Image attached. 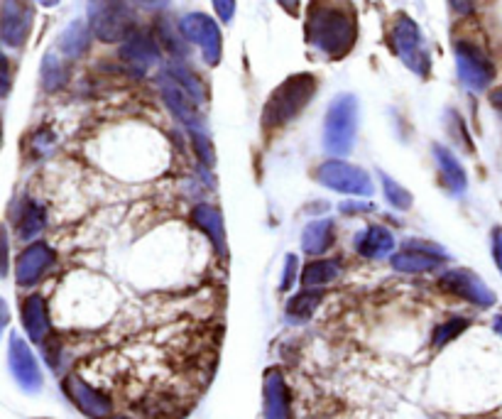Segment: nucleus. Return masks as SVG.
Returning a JSON list of instances; mask_svg holds the SVG:
<instances>
[{"label":"nucleus","mask_w":502,"mask_h":419,"mask_svg":"<svg viewBox=\"0 0 502 419\" xmlns=\"http://www.w3.org/2000/svg\"><path fill=\"white\" fill-rule=\"evenodd\" d=\"M64 390H67V395L71 397V403L77 405L79 410L84 412V414H88V417L106 419L113 412L111 397L98 393L96 387L88 386L81 377H67V380H64Z\"/></svg>","instance_id":"ddd939ff"},{"label":"nucleus","mask_w":502,"mask_h":419,"mask_svg":"<svg viewBox=\"0 0 502 419\" xmlns=\"http://www.w3.org/2000/svg\"><path fill=\"white\" fill-rule=\"evenodd\" d=\"M446 260V253H443L439 246L434 243H419V240H412L407 243V248L392 256V267L400 270V273H432L436 267L442 265Z\"/></svg>","instance_id":"9b49d317"},{"label":"nucleus","mask_w":502,"mask_h":419,"mask_svg":"<svg viewBox=\"0 0 502 419\" xmlns=\"http://www.w3.org/2000/svg\"><path fill=\"white\" fill-rule=\"evenodd\" d=\"M319 302H321V292H302L297 297H292L290 304H287V314L292 319H297V321H307L311 314H314V309L319 307Z\"/></svg>","instance_id":"bb28decb"},{"label":"nucleus","mask_w":502,"mask_h":419,"mask_svg":"<svg viewBox=\"0 0 502 419\" xmlns=\"http://www.w3.org/2000/svg\"><path fill=\"white\" fill-rule=\"evenodd\" d=\"M137 3H143V5H150V8H154V5H163V3H167V0H137Z\"/></svg>","instance_id":"e433bc0d"},{"label":"nucleus","mask_w":502,"mask_h":419,"mask_svg":"<svg viewBox=\"0 0 502 419\" xmlns=\"http://www.w3.org/2000/svg\"><path fill=\"white\" fill-rule=\"evenodd\" d=\"M316 182L326 189L350 194V197H370L373 194V180L366 170L343 160H329L316 170Z\"/></svg>","instance_id":"423d86ee"},{"label":"nucleus","mask_w":502,"mask_h":419,"mask_svg":"<svg viewBox=\"0 0 502 419\" xmlns=\"http://www.w3.org/2000/svg\"><path fill=\"white\" fill-rule=\"evenodd\" d=\"M490 103H493L495 111L502 113V86H497V88H493V91H490Z\"/></svg>","instance_id":"72a5a7b5"},{"label":"nucleus","mask_w":502,"mask_h":419,"mask_svg":"<svg viewBox=\"0 0 502 419\" xmlns=\"http://www.w3.org/2000/svg\"><path fill=\"white\" fill-rule=\"evenodd\" d=\"M439 284H442L446 292H451V294H456L460 300L470 302V304H476V307H490V304H495L493 290H488L486 283H483L476 273H470V270H451V273H443Z\"/></svg>","instance_id":"9d476101"},{"label":"nucleus","mask_w":502,"mask_h":419,"mask_svg":"<svg viewBox=\"0 0 502 419\" xmlns=\"http://www.w3.org/2000/svg\"><path fill=\"white\" fill-rule=\"evenodd\" d=\"M88 23L103 42L128 40L135 30V20L126 0H88Z\"/></svg>","instance_id":"7ed1b4c3"},{"label":"nucleus","mask_w":502,"mask_h":419,"mask_svg":"<svg viewBox=\"0 0 502 419\" xmlns=\"http://www.w3.org/2000/svg\"><path fill=\"white\" fill-rule=\"evenodd\" d=\"M294 275H297V257H287V267H284V280H282V290H290L294 283Z\"/></svg>","instance_id":"2f4dec72"},{"label":"nucleus","mask_w":502,"mask_h":419,"mask_svg":"<svg viewBox=\"0 0 502 419\" xmlns=\"http://www.w3.org/2000/svg\"><path fill=\"white\" fill-rule=\"evenodd\" d=\"M316 94V77L311 74H294L287 81H282L267 98L263 111V128L277 130L297 118L307 108V103Z\"/></svg>","instance_id":"f03ea898"},{"label":"nucleus","mask_w":502,"mask_h":419,"mask_svg":"<svg viewBox=\"0 0 502 419\" xmlns=\"http://www.w3.org/2000/svg\"><path fill=\"white\" fill-rule=\"evenodd\" d=\"M88 44H91V34H88V27H86V23H81V20H74L60 37V50L69 60L81 57V54L88 50Z\"/></svg>","instance_id":"5701e85b"},{"label":"nucleus","mask_w":502,"mask_h":419,"mask_svg":"<svg viewBox=\"0 0 502 419\" xmlns=\"http://www.w3.org/2000/svg\"><path fill=\"white\" fill-rule=\"evenodd\" d=\"M33 30V8L23 0H3V42L23 47Z\"/></svg>","instance_id":"4468645a"},{"label":"nucleus","mask_w":502,"mask_h":419,"mask_svg":"<svg viewBox=\"0 0 502 419\" xmlns=\"http://www.w3.org/2000/svg\"><path fill=\"white\" fill-rule=\"evenodd\" d=\"M392 248H395V236L383 226H367L366 231L356 236L358 256L367 257V260L390 256Z\"/></svg>","instance_id":"a211bd4d"},{"label":"nucleus","mask_w":502,"mask_h":419,"mask_svg":"<svg viewBox=\"0 0 502 419\" xmlns=\"http://www.w3.org/2000/svg\"><path fill=\"white\" fill-rule=\"evenodd\" d=\"M265 419H292L290 390L280 370H267L265 376Z\"/></svg>","instance_id":"f3484780"},{"label":"nucleus","mask_w":502,"mask_h":419,"mask_svg":"<svg viewBox=\"0 0 502 419\" xmlns=\"http://www.w3.org/2000/svg\"><path fill=\"white\" fill-rule=\"evenodd\" d=\"M44 228V209L37 201H25L20 219H17V236L23 240H33Z\"/></svg>","instance_id":"b1692460"},{"label":"nucleus","mask_w":502,"mask_h":419,"mask_svg":"<svg viewBox=\"0 0 502 419\" xmlns=\"http://www.w3.org/2000/svg\"><path fill=\"white\" fill-rule=\"evenodd\" d=\"M392 47L397 51V57L404 61V67L412 69L419 77H426L432 69V57L424 47L419 25L407 15H400L392 27Z\"/></svg>","instance_id":"39448f33"},{"label":"nucleus","mask_w":502,"mask_h":419,"mask_svg":"<svg viewBox=\"0 0 502 419\" xmlns=\"http://www.w3.org/2000/svg\"><path fill=\"white\" fill-rule=\"evenodd\" d=\"M356 120L358 103L350 94L339 96L326 113L324 126V145L331 154H346L356 140Z\"/></svg>","instance_id":"20e7f679"},{"label":"nucleus","mask_w":502,"mask_h":419,"mask_svg":"<svg viewBox=\"0 0 502 419\" xmlns=\"http://www.w3.org/2000/svg\"><path fill=\"white\" fill-rule=\"evenodd\" d=\"M69 79V69L67 64H61L60 57L54 54H47L42 64V84L47 91H57L61 86L67 84Z\"/></svg>","instance_id":"a878e982"},{"label":"nucleus","mask_w":502,"mask_h":419,"mask_svg":"<svg viewBox=\"0 0 502 419\" xmlns=\"http://www.w3.org/2000/svg\"><path fill=\"white\" fill-rule=\"evenodd\" d=\"M54 263V250L47 243H34L17 257V283L34 284Z\"/></svg>","instance_id":"dca6fc26"},{"label":"nucleus","mask_w":502,"mask_h":419,"mask_svg":"<svg viewBox=\"0 0 502 419\" xmlns=\"http://www.w3.org/2000/svg\"><path fill=\"white\" fill-rule=\"evenodd\" d=\"M211 3L223 23H230V20H233V15H236V0H211Z\"/></svg>","instance_id":"7c9ffc66"},{"label":"nucleus","mask_w":502,"mask_h":419,"mask_svg":"<svg viewBox=\"0 0 502 419\" xmlns=\"http://www.w3.org/2000/svg\"><path fill=\"white\" fill-rule=\"evenodd\" d=\"M120 57L128 64L135 74H145L147 69L153 67L157 57H160V42L157 37L143 30H133L128 40H123V50Z\"/></svg>","instance_id":"f8f14e48"},{"label":"nucleus","mask_w":502,"mask_h":419,"mask_svg":"<svg viewBox=\"0 0 502 419\" xmlns=\"http://www.w3.org/2000/svg\"><path fill=\"white\" fill-rule=\"evenodd\" d=\"M160 91H163V98L167 101L172 113L187 126L191 137L206 135L204 118H201V113H199V106H201V103L196 101L194 96L189 94L187 88L179 84L177 77L172 74L170 69L160 74Z\"/></svg>","instance_id":"0eeeda50"},{"label":"nucleus","mask_w":502,"mask_h":419,"mask_svg":"<svg viewBox=\"0 0 502 419\" xmlns=\"http://www.w3.org/2000/svg\"><path fill=\"white\" fill-rule=\"evenodd\" d=\"M10 368L15 373L17 383L25 387V390H37L42 387V376L37 368V360H34L33 351L27 349V343L20 336L10 339Z\"/></svg>","instance_id":"2eb2a0df"},{"label":"nucleus","mask_w":502,"mask_h":419,"mask_svg":"<svg viewBox=\"0 0 502 419\" xmlns=\"http://www.w3.org/2000/svg\"><path fill=\"white\" fill-rule=\"evenodd\" d=\"M280 3L282 8L287 10L290 15H297V10H299V0H277Z\"/></svg>","instance_id":"f704fd0d"},{"label":"nucleus","mask_w":502,"mask_h":419,"mask_svg":"<svg viewBox=\"0 0 502 419\" xmlns=\"http://www.w3.org/2000/svg\"><path fill=\"white\" fill-rule=\"evenodd\" d=\"M380 180H383L385 197H387V201H390L395 209L404 211V209H409V206H412V194H409L407 189L402 187L400 182H395L392 177H387V174H380Z\"/></svg>","instance_id":"cd10ccee"},{"label":"nucleus","mask_w":502,"mask_h":419,"mask_svg":"<svg viewBox=\"0 0 502 419\" xmlns=\"http://www.w3.org/2000/svg\"><path fill=\"white\" fill-rule=\"evenodd\" d=\"M60 0H40V5H44V8H54Z\"/></svg>","instance_id":"4c0bfd02"},{"label":"nucleus","mask_w":502,"mask_h":419,"mask_svg":"<svg viewBox=\"0 0 502 419\" xmlns=\"http://www.w3.org/2000/svg\"><path fill=\"white\" fill-rule=\"evenodd\" d=\"M434 157H436V167H439V174H442V182L446 184V189L451 194H463L466 187H469V177H466V170L460 167V163L453 157V153L449 147L434 145Z\"/></svg>","instance_id":"6ab92c4d"},{"label":"nucleus","mask_w":502,"mask_h":419,"mask_svg":"<svg viewBox=\"0 0 502 419\" xmlns=\"http://www.w3.org/2000/svg\"><path fill=\"white\" fill-rule=\"evenodd\" d=\"M340 275V263L339 260H314L304 267V275H302V283L304 287H319V284H326L336 280Z\"/></svg>","instance_id":"393cba45"},{"label":"nucleus","mask_w":502,"mask_h":419,"mask_svg":"<svg viewBox=\"0 0 502 419\" xmlns=\"http://www.w3.org/2000/svg\"><path fill=\"white\" fill-rule=\"evenodd\" d=\"M493 257L495 265L502 273V228H495L493 231Z\"/></svg>","instance_id":"473e14b6"},{"label":"nucleus","mask_w":502,"mask_h":419,"mask_svg":"<svg viewBox=\"0 0 502 419\" xmlns=\"http://www.w3.org/2000/svg\"><path fill=\"white\" fill-rule=\"evenodd\" d=\"M333 221L331 219H319V221H311L302 233V248L309 256H321L326 250L333 246Z\"/></svg>","instance_id":"4be33fe9"},{"label":"nucleus","mask_w":502,"mask_h":419,"mask_svg":"<svg viewBox=\"0 0 502 419\" xmlns=\"http://www.w3.org/2000/svg\"><path fill=\"white\" fill-rule=\"evenodd\" d=\"M194 223L211 238L221 257H226V226H223L221 211L209 204H199L194 209Z\"/></svg>","instance_id":"412c9836"},{"label":"nucleus","mask_w":502,"mask_h":419,"mask_svg":"<svg viewBox=\"0 0 502 419\" xmlns=\"http://www.w3.org/2000/svg\"><path fill=\"white\" fill-rule=\"evenodd\" d=\"M469 326V321L466 319H451V321H446V324H442L439 329L434 331V346L439 349V346H443V343H449L451 339H456V336L463 331Z\"/></svg>","instance_id":"c85d7f7f"},{"label":"nucleus","mask_w":502,"mask_h":419,"mask_svg":"<svg viewBox=\"0 0 502 419\" xmlns=\"http://www.w3.org/2000/svg\"><path fill=\"white\" fill-rule=\"evenodd\" d=\"M356 10L346 0H311L307 40L331 60L346 57L356 44Z\"/></svg>","instance_id":"f257e3e1"},{"label":"nucleus","mask_w":502,"mask_h":419,"mask_svg":"<svg viewBox=\"0 0 502 419\" xmlns=\"http://www.w3.org/2000/svg\"><path fill=\"white\" fill-rule=\"evenodd\" d=\"M453 10H459V13H469L470 10V0H451Z\"/></svg>","instance_id":"c9c22d12"},{"label":"nucleus","mask_w":502,"mask_h":419,"mask_svg":"<svg viewBox=\"0 0 502 419\" xmlns=\"http://www.w3.org/2000/svg\"><path fill=\"white\" fill-rule=\"evenodd\" d=\"M179 30H181V34L187 37L189 42L199 44V50L204 54L209 67H216L221 61V30H218V25L213 23L211 17L204 15V13H189V15L181 17Z\"/></svg>","instance_id":"6e6552de"},{"label":"nucleus","mask_w":502,"mask_h":419,"mask_svg":"<svg viewBox=\"0 0 502 419\" xmlns=\"http://www.w3.org/2000/svg\"><path fill=\"white\" fill-rule=\"evenodd\" d=\"M157 42L164 44L172 54H184V44L179 42V37H174L170 20H160L157 23Z\"/></svg>","instance_id":"c756f323"},{"label":"nucleus","mask_w":502,"mask_h":419,"mask_svg":"<svg viewBox=\"0 0 502 419\" xmlns=\"http://www.w3.org/2000/svg\"><path fill=\"white\" fill-rule=\"evenodd\" d=\"M456 69L463 84L473 91H483L495 79V67L486 51L470 42H456Z\"/></svg>","instance_id":"1a4fd4ad"},{"label":"nucleus","mask_w":502,"mask_h":419,"mask_svg":"<svg viewBox=\"0 0 502 419\" xmlns=\"http://www.w3.org/2000/svg\"><path fill=\"white\" fill-rule=\"evenodd\" d=\"M495 331H497V334L502 336V314L497 319H495Z\"/></svg>","instance_id":"58836bf2"},{"label":"nucleus","mask_w":502,"mask_h":419,"mask_svg":"<svg viewBox=\"0 0 502 419\" xmlns=\"http://www.w3.org/2000/svg\"><path fill=\"white\" fill-rule=\"evenodd\" d=\"M23 324H25L27 336L33 339L34 343L47 341V334H50V314H47V304L40 294H33L27 297L25 307H23Z\"/></svg>","instance_id":"aec40b11"}]
</instances>
